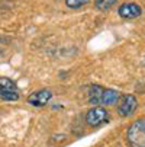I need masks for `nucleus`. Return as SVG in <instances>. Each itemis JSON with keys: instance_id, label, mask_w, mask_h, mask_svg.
I'll list each match as a JSON object with an SVG mask.
<instances>
[{"instance_id": "1", "label": "nucleus", "mask_w": 145, "mask_h": 147, "mask_svg": "<svg viewBox=\"0 0 145 147\" xmlns=\"http://www.w3.org/2000/svg\"><path fill=\"white\" fill-rule=\"evenodd\" d=\"M126 138L132 147H145V118L136 119L131 124L126 133Z\"/></svg>"}, {"instance_id": "2", "label": "nucleus", "mask_w": 145, "mask_h": 147, "mask_svg": "<svg viewBox=\"0 0 145 147\" xmlns=\"http://www.w3.org/2000/svg\"><path fill=\"white\" fill-rule=\"evenodd\" d=\"M0 98L5 100H17L19 90L16 83L9 77H0Z\"/></svg>"}, {"instance_id": "3", "label": "nucleus", "mask_w": 145, "mask_h": 147, "mask_svg": "<svg viewBox=\"0 0 145 147\" xmlns=\"http://www.w3.org/2000/svg\"><path fill=\"white\" fill-rule=\"evenodd\" d=\"M108 118H109L108 111L102 107H94L86 114V122L90 127H99L103 122H106Z\"/></svg>"}, {"instance_id": "4", "label": "nucleus", "mask_w": 145, "mask_h": 147, "mask_svg": "<svg viewBox=\"0 0 145 147\" xmlns=\"http://www.w3.org/2000/svg\"><path fill=\"white\" fill-rule=\"evenodd\" d=\"M138 107V100L134 95H123L118 103V112L120 117H129Z\"/></svg>"}, {"instance_id": "5", "label": "nucleus", "mask_w": 145, "mask_h": 147, "mask_svg": "<svg viewBox=\"0 0 145 147\" xmlns=\"http://www.w3.org/2000/svg\"><path fill=\"white\" fill-rule=\"evenodd\" d=\"M51 98H52L51 90L42 89V90L31 93L29 98H28V103L32 105V107H45V105L51 100Z\"/></svg>"}, {"instance_id": "6", "label": "nucleus", "mask_w": 145, "mask_h": 147, "mask_svg": "<svg viewBox=\"0 0 145 147\" xmlns=\"http://www.w3.org/2000/svg\"><path fill=\"white\" fill-rule=\"evenodd\" d=\"M118 13H119V16L123 18V19H134V18L141 16L142 9H141V6H138L136 3L129 2V3L120 5L119 9H118Z\"/></svg>"}, {"instance_id": "7", "label": "nucleus", "mask_w": 145, "mask_h": 147, "mask_svg": "<svg viewBox=\"0 0 145 147\" xmlns=\"http://www.w3.org/2000/svg\"><path fill=\"white\" fill-rule=\"evenodd\" d=\"M103 92H105V88L100 86V85H93L89 89V102L92 105H99L102 103V96Z\"/></svg>"}, {"instance_id": "8", "label": "nucleus", "mask_w": 145, "mask_h": 147, "mask_svg": "<svg viewBox=\"0 0 145 147\" xmlns=\"http://www.w3.org/2000/svg\"><path fill=\"white\" fill-rule=\"evenodd\" d=\"M119 99V92L115 89H105L102 96V105H113Z\"/></svg>"}, {"instance_id": "9", "label": "nucleus", "mask_w": 145, "mask_h": 147, "mask_svg": "<svg viewBox=\"0 0 145 147\" xmlns=\"http://www.w3.org/2000/svg\"><path fill=\"white\" fill-rule=\"evenodd\" d=\"M115 3L116 0H94V5L99 10H109Z\"/></svg>"}, {"instance_id": "10", "label": "nucleus", "mask_w": 145, "mask_h": 147, "mask_svg": "<svg viewBox=\"0 0 145 147\" xmlns=\"http://www.w3.org/2000/svg\"><path fill=\"white\" fill-rule=\"evenodd\" d=\"M90 2V0H65V5L70 7V9H78L81 6H84Z\"/></svg>"}, {"instance_id": "11", "label": "nucleus", "mask_w": 145, "mask_h": 147, "mask_svg": "<svg viewBox=\"0 0 145 147\" xmlns=\"http://www.w3.org/2000/svg\"><path fill=\"white\" fill-rule=\"evenodd\" d=\"M0 54H2V51H0Z\"/></svg>"}]
</instances>
